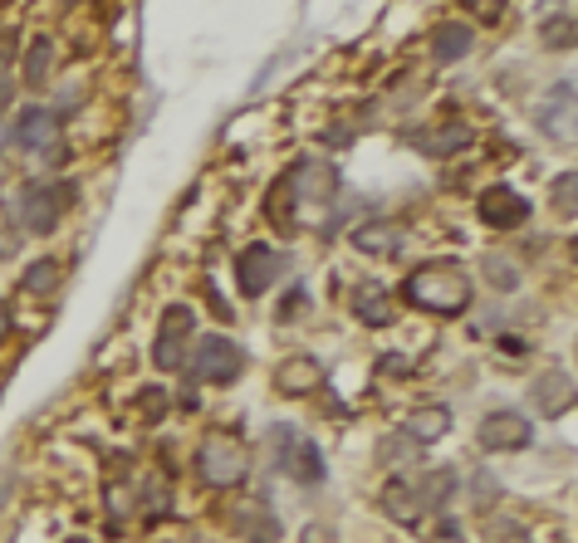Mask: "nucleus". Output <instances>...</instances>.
Wrapping results in <instances>:
<instances>
[{
    "mask_svg": "<svg viewBox=\"0 0 578 543\" xmlns=\"http://www.w3.org/2000/svg\"><path fill=\"white\" fill-rule=\"evenodd\" d=\"M451 431V412L447 406H412L408 422H402V436L417 441V446H432Z\"/></svg>",
    "mask_w": 578,
    "mask_h": 543,
    "instance_id": "2eb2a0df",
    "label": "nucleus"
},
{
    "mask_svg": "<svg viewBox=\"0 0 578 543\" xmlns=\"http://www.w3.org/2000/svg\"><path fill=\"white\" fill-rule=\"evenodd\" d=\"M10 138L20 147H30V152H45L49 142H59V113L55 108H25L20 122L10 128Z\"/></svg>",
    "mask_w": 578,
    "mask_h": 543,
    "instance_id": "ddd939ff",
    "label": "nucleus"
},
{
    "mask_svg": "<svg viewBox=\"0 0 578 543\" xmlns=\"http://www.w3.org/2000/svg\"><path fill=\"white\" fill-rule=\"evenodd\" d=\"M539 128H545L549 138L574 142V83L569 79L545 93V103H539Z\"/></svg>",
    "mask_w": 578,
    "mask_h": 543,
    "instance_id": "f8f14e48",
    "label": "nucleus"
},
{
    "mask_svg": "<svg viewBox=\"0 0 578 543\" xmlns=\"http://www.w3.org/2000/svg\"><path fill=\"white\" fill-rule=\"evenodd\" d=\"M55 284H59V265H55V260H35L30 275L20 279V289H25V294H49Z\"/></svg>",
    "mask_w": 578,
    "mask_h": 543,
    "instance_id": "b1692460",
    "label": "nucleus"
},
{
    "mask_svg": "<svg viewBox=\"0 0 578 543\" xmlns=\"http://www.w3.org/2000/svg\"><path fill=\"white\" fill-rule=\"evenodd\" d=\"M196 475L206 480L212 490H236L245 475H251V451L236 431H212L196 451Z\"/></svg>",
    "mask_w": 578,
    "mask_h": 543,
    "instance_id": "f03ea898",
    "label": "nucleus"
},
{
    "mask_svg": "<svg viewBox=\"0 0 578 543\" xmlns=\"http://www.w3.org/2000/svg\"><path fill=\"white\" fill-rule=\"evenodd\" d=\"M280 187L290 191V201H304V206H329L339 196V171L324 162V157H310V162H300L290 171V177H280Z\"/></svg>",
    "mask_w": 578,
    "mask_h": 543,
    "instance_id": "20e7f679",
    "label": "nucleus"
},
{
    "mask_svg": "<svg viewBox=\"0 0 578 543\" xmlns=\"http://www.w3.org/2000/svg\"><path fill=\"white\" fill-rule=\"evenodd\" d=\"M69 543H89V539H69Z\"/></svg>",
    "mask_w": 578,
    "mask_h": 543,
    "instance_id": "72a5a7b5",
    "label": "nucleus"
},
{
    "mask_svg": "<svg viewBox=\"0 0 578 543\" xmlns=\"http://www.w3.org/2000/svg\"><path fill=\"white\" fill-rule=\"evenodd\" d=\"M10 147V118H0V152Z\"/></svg>",
    "mask_w": 578,
    "mask_h": 543,
    "instance_id": "2f4dec72",
    "label": "nucleus"
},
{
    "mask_svg": "<svg viewBox=\"0 0 578 543\" xmlns=\"http://www.w3.org/2000/svg\"><path fill=\"white\" fill-rule=\"evenodd\" d=\"M535 406H539V416H564L574 406V377L569 373H545L535 382Z\"/></svg>",
    "mask_w": 578,
    "mask_h": 543,
    "instance_id": "dca6fc26",
    "label": "nucleus"
},
{
    "mask_svg": "<svg viewBox=\"0 0 578 543\" xmlns=\"http://www.w3.org/2000/svg\"><path fill=\"white\" fill-rule=\"evenodd\" d=\"M383 510H388V520H398V524H417L422 520V495H417V485H408V480H388Z\"/></svg>",
    "mask_w": 578,
    "mask_h": 543,
    "instance_id": "a211bd4d",
    "label": "nucleus"
},
{
    "mask_svg": "<svg viewBox=\"0 0 578 543\" xmlns=\"http://www.w3.org/2000/svg\"><path fill=\"white\" fill-rule=\"evenodd\" d=\"M270 446L280 451V471H285L290 480H300V485H319V480H324V451H319L314 441H300V436H290V431H275Z\"/></svg>",
    "mask_w": 578,
    "mask_h": 543,
    "instance_id": "39448f33",
    "label": "nucleus"
},
{
    "mask_svg": "<svg viewBox=\"0 0 578 543\" xmlns=\"http://www.w3.org/2000/svg\"><path fill=\"white\" fill-rule=\"evenodd\" d=\"M10 49H16V40H10L6 30H0V65H6V59H10Z\"/></svg>",
    "mask_w": 578,
    "mask_h": 543,
    "instance_id": "7c9ffc66",
    "label": "nucleus"
},
{
    "mask_svg": "<svg viewBox=\"0 0 578 543\" xmlns=\"http://www.w3.org/2000/svg\"><path fill=\"white\" fill-rule=\"evenodd\" d=\"M192 367H196V377L202 382H216V387H226V382H236L245 373V348H236L231 338H206L202 348H196L192 357Z\"/></svg>",
    "mask_w": 578,
    "mask_h": 543,
    "instance_id": "423d86ee",
    "label": "nucleus"
},
{
    "mask_svg": "<svg viewBox=\"0 0 578 543\" xmlns=\"http://www.w3.org/2000/svg\"><path fill=\"white\" fill-rule=\"evenodd\" d=\"M314 387H324V363L310 353L300 357H285V363L275 367V392L280 397H310Z\"/></svg>",
    "mask_w": 578,
    "mask_h": 543,
    "instance_id": "9b49d317",
    "label": "nucleus"
},
{
    "mask_svg": "<svg viewBox=\"0 0 578 543\" xmlns=\"http://www.w3.org/2000/svg\"><path fill=\"white\" fill-rule=\"evenodd\" d=\"M408 299L427 314H441V318H461L471 308V279L457 260H432L422 269L408 275Z\"/></svg>",
    "mask_w": 578,
    "mask_h": 543,
    "instance_id": "f257e3e1",
    "label": "nucleus"
},
{
    "mask_svg": "<svg viewBox=\"0 0 578 543\" xmlns=\"http://www.w3.org/2000/svg\"><path fill=\"white\" fill-rule=\"evenodd\" d=\"M496 543H530V534H525V529H506Z\"/></svg>",
    "mask_w": 578,
    "mask_h": 543,
    "instance_id": "c756f323",
    "label": "nucleus"
},
{
    "mask_svg": "<svg viewBox=\"0 0 578 543\" xmlns=\"http://www.w3.org/2000/svg\"><path fill=\"white\" fill-rule=\"evenodd\" d=\"M471 45H476V34H471V24H441L437 30V40H432V55H437V65H457V59L471 55Z\"/></svg>",
    "mask_w": 578,
    "mask_h": 543,
    "instance_id": "6ab92c4d",
    "label": "nucleus"
},
{
    "mask_svg": "<svg viewBox=\"0 0 578 543\" xmlns=\"http://www.w3.org/2000/svg\"><path fill=\"white\" fill-rule=\"evenodd\" d=\"M353 245H359L363 255H398L408 236H402L398 220H363V226H353Z\"/></svg>",
    "mask_w": 578,
    "mask_h": 543,
    "instance_id": "4468645a",
    "label": "nucleus"
},
{
    "mask_svg": "<svg viewBox=\"0 0 578 543\" xmlns=\"http://www.w3.org/2000/svg\"><path fill=\"white\" fill-rule=\"evenodd\" d=\"M192 328H196V314L187 304H172L163 314V333H157V348H153V363L163 367V373H177L182 367V343H187Z\"/></svg>",
    "mask_w": 578,
    "mask_h": 543,
    "instance_id": "1a4fd4ad",
    "label": "nucleus"
},
{
    "mask_svg": "<svg viewBox=\"0 0 578 543\" xmlns=\"http://www.w3.org/2000/svg\"><path fill=\"white\" fill-rule=\"evenodd\" d=\"M49 69H55V45L40 34V40L30 45V55H25V83H30V89H45Z\"/></svg>",
    "mask_w": 578,
    "mask_h": 543,
    "instance_id": "412c9836",
    "label": "nucleus"
},
{
    "mask_svg": "<svg viewBox=\"0 0 578 543\" xmlns=\"http://www.w3.org/2000/svg\"><path fill=\"white\" fill-rule=\"evenodd\" d=\"M476 441H481V451H525L535 441V426L520 412H490L481 431H476Z\"/></svg>",
    "mask_w": 578,
    "mask_h": 543,
    "instance_id": "6e6552de",
    "label": "nucleus"
},
{
    "mask_svg": "<svg viewBox=\"0 0 578 543\" xmlns=\"http://www.w3.org/2000/svg\"><path fill=\"white\" fill-rule=\"evenodd\" d=\"M476 211H481L486 226L510 230V226H520V220L530 216V201H525V196L515 191V187H486L481 201H476Z\"/></svg>",
    "mask_w": 578,
    "mask_h": 543,
    "instance_id": "9d476101",
    "label": "nucleus"
},
{
    "mask_svg": "<svg viewBox=\"0 0 578 543\" xmlns=\"http://www.w3.org/2000/svg\"><path fill=\"white\" fill-rule=\"evenodd\" d=\"M412 142L422 147L427 157H451V152H466V147H471V128H466V122H447V128H432V132H412Z\"/></svg>",
    "mask_w": 578,
    "mask_h": 543,
    "instance_id": "f3484780",
    "label": "nucleus"
},
{
    "mask_svg": "<svg viewBox=\"0 0 578 543\" xmlns=\"http://www.w3.org/2000/svg\"><path fill=\"white\" fill-rule=\"evenodd\" d=\"M378 461L383 465H417V441H408L402 431H392V436L378 441Z\"/></svg>",
    "mask_w": 578,
    "mask_h": 543,
    "instance_id": "5701e85b",
    "label": "nucleus"
},
{
    "mask_svg": "<svg viewBox=\"0 0 578 543\" xmlns=\"http://www.w3.org/2000/svg\"><path fill=\"white\" fill-rule=\"evenodd\" d=\"M285 275V255L270 250V245H245L241 260H236V279H241V294L245 299H261V294Z\"/></svg>",
    "mask_w": 578,
    "mask_h": 543,
    "instance_id": "0eeeda50",
    "label": "nucleus"
},
{
    "mask_svg": "<svg viewBox=\"0 0 578 543\" xmlns=\"http://www.w3.org/2000/svg\"><path fill=\"white\" fill-rule=\"evenodd\" d=\"M6 324H10V314H6V308H0V333H6Z\"/></svg>",
    "mask_w": 578,
    "mask_h": 543,
    "instance_id": "473e14b6",
    "label": "nucleus"
},
{
    "mask_svg": "<svg viewBox=\"0 0 578 543\" xmlns=\"http://www.w3.org/2000/svg\"><path fill=\"white\" fill-rule=\"evenodd\" d=\"M69 191L65 181H30V187L20 191V220L30 236H49V230L59 226V216H65L69 206Z\"/></svg>",
    "mask_w": 578,
    "mask_h": 543,
    "instance_id": "7ed1b4c3",
    "label": "nucleus"
},
{
    "mask_svg": "<svg viewBox=\"0 0 578 543\" xmlns=\"http://www.w3.org/2000/svg\"><path fill=\"white\" fill-rule=\"evenodd\" d=\"M500 348H506L510 357H525V353H530V343H525V338H506V343H500Z\"/></svg>",
    "mask_w": 578,
    "mask_h": 543,
    "instance_id": "c85d7f7f",
    "label": "nucleus"
},
{
    "mask_svg": "<svg viewBox=\"0 0 578 543\" xmlns=\"http://www.w3.org/2000/svg\"><path fill=\"white\" fill-rule=\"evenodd\" d=\"M353 314H359L368 328H388L392 318H398V304H392V294H383V289H359L353 294Z\"/></svg>",
    "mask_w": 578,
    "mask_h": 543,
    "instance_id": "aec40b11",
    "label": "nucleus"
},
{
    "mask_svg": "<svg viewBox=\"0 0 578 543\" xmlns=\"http://www.w3.org/2000/svg\"><path fill=\"white\" fill-rule=\"evenodd\" d=\"M545 45L549 49H574V16H569V10H564V20L545 24Z\"/></svg>",
    "mask_w": 578,
    "mask_h": 543,
    "instance_id": "a878e982",
    "label": "nucleus"
},
{
    "mask_svg": "<svg viewBox=\"0 0 578 543\" xmlns=\"http://www.w3.org/2000/svg\"><path fill=\"white\" fill-rule=\"evenodd\" d=\"M500 490H496V480L490 475H476V500H496Z\"/></svg>",
    "mask_w": 578,
    "mask_h": 543,
    "instance_id": "cd10ccee",
    "label": "nucleus"
},
{
    "mask_svg": "<svg viewBox=\"0 0 578 543\" xmlns=\"http://www.w3.org/2000/svg\"><path fill=\"white\" fill-rule=\"evenodd\" d=\"M481 269H486V279L496 284L500 294H510V289H520V265L510 260V255H486L481 260Z\"/></svg>",
    "mask_w": 578,
    "mask_h": 543,
    "instance_id": "4be33fe9",
    "label": "nucleus"
},
{
    "mask_svg": "<svg viewBox=\"0 0 578 543\" xmlns=\"http://www.w3.org/2000/svg\"><path fill=\"white\" fill-rule=\"evenodd\" d=\"M451 471H432L427 475V485H417V495H422V510H432V504H447L451 500Z\"/></svg>",
    "mask_w": 578,
    "mask_h": 543,
    "instance_id": "393cba45",
    "label": "nucleus"
},
{
    "mask_svg": "<svg viewBox=\"0 0 578 543\" xmlns=\"http://www.w3.org/2000/svg\"><path fill=\"white\" fill-rule=\"evenodd\" d=\"M574 187H578V177H574V171H564V177L555 181V206H559L564 216H574Z\"/></svg>",
    "mask_w": 578,
    "mask_h": 543,
    "instance_id": "bb28decb",
    "label": "nucleus"
}]
</instances>
